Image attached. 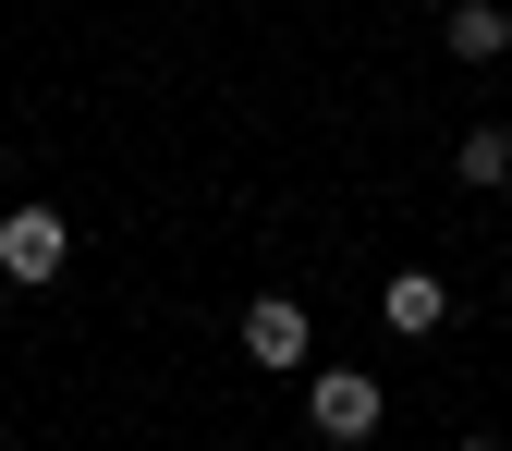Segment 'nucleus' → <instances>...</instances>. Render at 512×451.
I'll list each match as a JSON object with an SVG mask.
<instances>
[{
  "label": "nucleus",
  "instance_id": "f257e3e1",
  "mask_svg": "<svg viewBox=\"0 0 512 451\" xmlns=\"http://www.w3.org/2000/svg\"><path fill=\"white\" fill-rule=\"evenodd\" d=\"M378 415H391V391H378L366 366H317V378H305V427L330 439V451H366Z\"/></svg>",
  "mask_w": 512,
  "mask_h": 451
},
{
  "label": "nucleus",
  "instance_id": "f03ea898",
  "mask_svg": "<svg viewBox=\"0 0 512 451\" xmlns=\"http://www.w3.org/2000/svg\"><path fill=\"white\" fill-rule=\"evenodd\" d=\"M74 269V232H61V208H0V281H61Z\"/></svg>",
  "mask_w": 512,
  "mask_h": 451
},
{
  "label": "nucleus",
  "instance_id": "7ed1b4c3",
  "mask_svg": "<svg viewBox=\"0 0 512 451\" xmlns=\"http://www.w3.org/2000/svg\"><path fill=\"white\" fill-rule=\"evenodd\" d=\"M244 354L269 366V378H281V366H317V317H305L293 293H256V305H244Z\"/></svg>",
  "mask_w": 512,
  "mask_h": 451
},
{
  "label": "nucleus",
  "instance_id": "20e7f679",
  "mask_svg": "<svg viewBox=\"0 0 512 451\" xmlns=\"http://www.w3.org/2000/svg\"><path fill=\"white\" fill-rule=\"evenodd\" d=\"M378 317H391L403 342H439V330H452V293H439L427 269H391V293H378Z\"/></svg>",
  "mask_w": 512,
  "mask_h": 451
},
{
  "label": "nucleus",
  "instance_id": "39448f33",
  "mask_svg": "<svg viewBox=\"0 0 512 451\" xmlns=\"http://www.w3.org/2000/svg\"><path fill=\"white\" fill-rule=\"evenodd\" d=\"M439 37H452V61H500L512 13H500V0H452V25H439Z\"/></svg>",
  "mask_w": 512,
  "mask_h": 451
},
{
  "label": "nucleus",
  "instance_id": "423d86ee",
  "mask_svg": "<svg viewBox=\"0 0 512 451\" xmlns=\"http://www.w3.org/2000/svg\"><path fill=\"white\" fill-rule=\"evenodd\" d=\"M452 171L464 183H512V122H464V135H452Z\"/></svg>",
  "mask_w": 512,
  "mask_h": 451
},
{
  "label": "nucleus",
  "instance_id": "0eeeda50",
  "mask_svg": "<svg viewBox=\"0 0 512 451\" xmlns=\"http://www.w3.org/2000/svg\"><path fill=\"white\" fill-rule=\"evenodd\" d=\"M452 451H500V439H452Z\"/></svg>",
  "mask_w": 512,
  "mask_h": 451
},
{
  "label": "nucleus",
  "instance_id": "6e6552de",
  "mask_svg": "<svg viewBox=\"0 0 512 451\" xmlns=\"http://www.w3.org/2000/svg\"><path fill=\"white\" fill-rule=\"evenodd\" d=\"M500 61H512V37H500Z\"/></svg>",
  "mask_w": 512,
  "mask_h": 451
}]
</instances>
